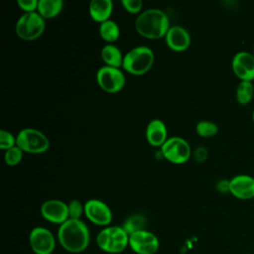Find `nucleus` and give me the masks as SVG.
<instances>
[{
    "label": "nucleus",
    "instance_id": "obj_32",
    "mask_svg": "<svg viewBox=\"0 0 254 254\" xmlns=\"http://www.w3.org/2000/svg\"><path fill=\"white\" fill-rule=\"evenodd\" d=\"M252 54L254 55V45H253V52H252Z\"/></svg>",
    "mask_w": 254,
    "mask_h": 254
},
{
    "label": "nucleus",
    "instance_id": "obj_12",
    "mask_svg": "<svg viewBox=\"0 0 254 254\" xmlns=\"http://www.w3.org/2000/svg\"><path fill=\"white\" fill-rule=\"evenodd\" d=\"M231 67L238 78L252 81L254 79V55L247 51L237 52L232 58Z\"/></svg>",
    "mask_w": 254,
    "mask_h": 254
},
{
    "label": "nucleus",
    "instance_id": "obj_15",
    "mask_svg": "<svg viewBox=\"0 0 254 254\" xmlns=\"http://www.w3.org/2000/svg\"><path fill=\"white\" fill-rule=\"evenodd\" d=\"M165 41L168 47L175 52L186 51L190 45V35L182 26H172L168 30Z\"/></svg>",
    "mask_w": 254,
    "mask_h": 254
},
{
    "label": "nucleus",
    "instance_id": "obj_23",
    "mask_svg": "<svg viewBox=\"0 0 254 254\" xmlns=\"http://www.w3.org/2000/svg\"><path fill=\"white\" fill-rule=\"evenodd\" d=\"M195 131L200 137H212L217 134L218 126L209 120H200L195 125Z\"/></svg>",
    "mask_w": 254,
    "mask_h": 254
},
{
    "label": "nucleus",
    "instance_id": "obj_27",
    "mask_svg": "<svg viewBox=\"0 0 254 254\" xmlns=\"http://www.w3.org/2000/svg\"><path fill=\"white\" fill-rule=\"evenodd\" d=\"M121 3L125 10L130 13H138L143 7V2L141 0H122Z\"/></svg>",
    "mask_w": 254,
    "mask_h": 254
},
{
    "label": "nucleus",
    "instance_id": "obj_18",
    "mask_svg": "<svg viewBox=\"0 0 254 254\" xmlns=\"http://www.w3.org/2000/svg\"><path fill=\"white\" fill-rule=\"evenodd\" d=\"M100 55L106 65L120 68V66H122L123 64L124 56L122 55L120 49L113 44L105 45L101 49Z\"/></svg>",
    "mask_w": 254,
    "mask_h": 254
},
{
    "label": "nucleus",
    "instance_id": "obj_28",
    "mask_svg": "<svg viewBox=\"0 0 254 254\" xmlns=\"http://www.w3.org/2000/svg\"><path fill=\"white\" fill-rule=\"evenodd\" d=\"M17 3L19 7L25 11V13H28L35 12L38 9L39 0H18Z\"/></svg>",
    "mask_w": 254,
    "mask_h": 254
},
{
    "label": "nucleus",
    "instance_id": "obj_16",
    "mask_svg": "<svg viewBox=\"0 0 254 254\" xmlns=\"http://www.w3.org/2000/svg\"><path fill=\"white\" fill-rule=\"evenodd\" d=\"M168 130L166 124L161 119L151 120L146 128V138L150 145L162 147L168 139Z\"/></svg>",
    "mask_w": 254,
    "mask_h": 254
},
{
    "label": "nucleus",
    "instance_id": "obj_31",
    "mask_svg": "<svg viewBox=\"0 0 254 254\" xmlns=\"http://www.w3.org/2000/svg\"><path fill=\"white\" fill-rule=\"evenodd\" d=\"M252 120H253V122H254V110H253V112H252Z\"/></svg>",
    "mask_w": 254,
    "mask_h": 254
},
{
    "label": "nucleus",
    "instance_id": "obj_9",
    "mask_svg": "<svg viewBox=\"0 0 254 254\" xmlns=\"http://www.w3.org/2000/svg\"><path fill=\"white\" fill-rule=\"evenodd\" d=\"M31 249L36 254H51L56 247L54 234L47 228L38 226L31 230L29 235Z\"/></svg>",
    "mask_w": 254,
    "mask_h": 254
},
{
    "label": "nucleus",
    "instance_id": "obj_4",
    "mask_svg": "<svg viewBox=\"0 0 254 254\" xmlns=\"http://www.w3.org/2000/svg\"><path fill=\"white\" fill-rule=\"evenodd\" d=\"M155 60L154 52L147 46H138L124 56L123 68L134 75L146 73L153 65Z\"/></svg>",
    "mask_w": 254,
    "mask_h": 254
},
{
    "label": "nucleus",
    "instance_id": "obj_3",
    "mask_svg": "<svg viewBox=\"0 0 254 254\" xmlns=\"http://www.w3.org/2000/svg\"><path fill=\"white\" fill-rule=\"evenodd\" d=\"M96 244L104 252L120 253L129 246V235L122 226H107L98 232Z\"/></svg>",
    "mask_w": 254,
    "mask_h": 254
},
{
    "label": "nucleus",
    "instance_id": "obj_10",
    "mask_svg": "<svg viewBox=\"0 0 254 254\" xmlns=\"http://www.w3.org/2000/svg\"><path fill=\"white\" fill-rule=\"evenodd\" d=\"M129 246L137 254H154L159 250L160 242L154 233L144 229L129 236Z\"/></svg>",
    "mask_w": 254,
    "mask_h": 254
},
{
    "label": "nucleus",
    "instance_id": "obj_7",
    "mask_svg": "<svg viewBox=\"0 0 254 254\" xmlns=\"http://www.w3.org/2000/svg\"><path fill=\"white\" fill-rule=\"evenodd\" d=\"M161 153L165 159L174 164L186 163L191 154L190 146L184 138L170 137L161 147Z\"/></svg>",
    "mask_w": 254,
    "mask_h": 254
},
{
    "label": "nucleus",
    "instance_id": "obj_22",
    "mask_svg": "<svg viewBox=\"0 0 254 254\" xmlns=\"http://www.w3.org/2000/svg\"><path fill=\"white\" fill-rule=\"evenodd\" d=\"M147 221L144 215L142 214H133L126 218L124 221L122 227L127 232V234L130 236L131 234L144 230L146 227Z\"/></svg>",
    "mask_w": 254,
    "mask_h": 254
},
{
    "label": "nucleus",
    "instance_id": "obj_13",
    "mask_svg": "<svg viewBox=\"0 0 254 254\" xmlns=\"http://www.w3.org/2000/svg\"><path fill=\"white\" fill-rule=\"evenodd\" d=\"M40 211L46 220L60 225L69 218L67 204L60 199L46 200L41 205Z\"/></svg>",
    "mask_w": 254,
    "mask_h": 254
},
{
    "label": "nucleus",
    "instance_id": "obj_21",
    "mask_svg": "<svg viewBox=\"0 0 254 254\" xmlns=\"http://www.w3.org/2000/svg\"><path fill=\"white\" fill-rule=\"evenodd\" d=\"M236 100L240 105H247L253 98L254 85L252 81L240 80L236 87Z\"/></svg>",
    "mask_w": 254,
    "mask_h": 254
},
{
    "label": "nucleus",
    "instance_id": "obj_11",
    "mask_svg": "<svg viewBox=\"0 0 254 254\" xmlns=\"http://www.w3.org/2000/svg\"><path fill=\"white\" fill-rule=\"evenodd\" d=\"M84 214L96 225L107 226L112 221V211L102 200L91 198L84 203Z\"/></svg>",
    "mask_w": 254,
    "mask_h": 254
},
{
    "label": "nucleus",
    "instance_id": "obj_24",
    "mask_svg": "<svg viewBox=\"0 0 254 254\" xmlns=\"http://www.w3.org/2000/svg\"><path fill=\"white\" fill-rule=\"evenodd\" d=\"M23 151L21 148H19L17 145L6 150L5 154H4V160L5 163L9 166H15L17 164H19L22 160L23 157Z\"/></svg>",
    "mask_w": 254,
    "mask_h": 254
},
{
    "label": "nucleus",
    "instance_id": "obj_19",
    "mask_svg": "<svg viewBox=\"0 0 254 254\" xmlns=\"http://www.w3.org/2000/svg\"><path fill=\"white\" fill-rule=\"evenodd\" d=\"M63 6L62 0H39L37 12L44 19H52L61 13Z\"/></svg>",
    "mask_w": 254,
    "mask_h": 254
},
{
    "label": "nucleus",
    "instance_id": "obj_30",
    "mask_svg": "<svg viewBox=\"0 0 254 254\" xmlns=\"http://www.w3.org/2000/svg\"><path fill=\"white\" fill-rule=\"evenodd\" d=\"M215 187L219 192H229V180H220L216 183Z\"/></svg>",
    "mask_w": 254,
    "mask_h": 254
},
{
    "label": "nucleus",
    "instance_id": "obj_8",
    "mask_svg": "<svg viewBox=\"0 0 254 254\" xmlns=\"http://www.w3.org/2000/svg\"><path fill=\"white\" fill-rule=\"evenodd\" d=\"M96 80L103 90L114 93L123 88L125 84V75L120 68L105 64L97 70Z\"/></svg>",
    "mask_w": 254,
    "mask_h": 254
},
{
    "label": "nucleus",
    "instance_id": "obj_5",
    "mask_svg": "<svg viewBox=\"0 0 254 254\" xmlns=\"http://www.w3.org/2000/svg\"><path fill=\"white\" fill-rule=\"evenodd\" d=\"M16 145L23 152L31 154H40L48 151L50 141L48 137L35 128H24L16 137Z\"/></svg>",
    "mask_w": 254,
    "mask_h": 254
},
{
    "label": "nucleus",
    "instance_id": "obj_17",
    "mask_svg": "<svg viewBox=\"0 0 254 254\" xmlns=\"http://www.w3.org/2000/svg\"><path fill=\"white\" fill-rule=\"evenodd\" d=\"M90 17L99 23L109 19L113 11V2L111 0H92L89 3Z\"/></svg>",
    "mask_w": 254,
    "mask_h": 254
},
{
    "label": "nucleus",
    "instance_id": "obj_6",
    "mask_svg": "<svg viewBox=\"0 0 254 254\" xmlns=\"http://www.w3.org/2000/svg\"><path fill=\"white\" fill-rule=\"evenodd\" d=\"M45 30V19L37 12L24 13L19 17L15 25L17 36L26 41H32L40 37Z\"/></svg>",
    "mask_w": 254,
    "mask_h": 254
},
{
    "label": "nucleus",
    "instance_id": "obj_1",
    "mask_svg": "<svg viewBox=\"0 0 254 254\" xmlns=\"http://www.w3.org/2000/svg\"><path fill=\"white\" fill-rule=\"evenodd\" d=\"M58 240L61 246L70 253L83 252L89 245L90 234L86 224L80 219L68 218L60 225Z\"/></svg>",
    "mask_w": 254,
    "mask_h": 254
},
{
    "label": "nucleus",
    "instance_id": "obj_2",
    "mask_svg": "<svg viewBox=\"0 0 254 254\" xmlns=\"http://www.w3.org/2000/svg\"><path fill=\"white\" fill-rule=\"evenodd\" d=\"M136 31L148 39L165 37L170 29L168 15L161 9L150 8L141 12L135 20Z\"/></svg>",
    "mask_w": 254,
    "mask_h": 254
},
{
    "label": "nucleus",
    "instance_id": "obj_25",
    "mask_svg": "<svg viewBox=\"0 0 254 254\" xmlns=\"http://www.w3.org/2000/svg\"><path fill=\"white\" fill-rule=\"evenodd\" d=\"M68 216L70 219H79L82 213H84V204L78 199H72L68 204Z\"/></svg>",
    "mask_w": 254,
    "mask_h": 254
},
{
    "label": "nucleus",
    "instance_id": "obj_26",
    "mask_svg": "<svg viewBox=\"0 0 254 254\" xmlns=\"http://www.w3.org/2000/svg\"><path fill=\"white\" fill-rule=\"evenodd\" d=\"M14 146H16L15 136L6 130H1L0 131V148L3 150H8Z\"/></svg>",
    "mask_w": 254,
    "mask_h": 254
},
{
    "label": "nucleus",
    "instance_id": "obj_20",
    "mask_svg": "<svg viewBox=\"0 0 254 254\" xmlns=\"http://www.w3.org/2000/svg\"><path fill=\"white\" fill-rule=\"evenodd\" d=\"M98 31H99L100 37L106 42H108L109 44H112L113 42H115L120 35L119 26L115 21L111 19H108L100 23Z\"/></svg>",
    "mask_w": 254,
    "mask_h": 254
},
{
    "label": "nucleus",
    "instance_id": "obj_14",
    "mask_svg": "<svg viewBox=\"0 0 254 254\" xmlns=\"http://www.w3.org/2000/svg\"><path fill=\"white\" fill-rule=\"evenodd\" d=\"M229 192L236 198L248 200L254 197V178L239 174L229 180Z\"/></svg>",
    "mask_w": 254,
    "mask_h": 254
},
{
    "label": "nucleus",
    "instance_id": "obj_29",
    "mask_svg": "<svg viewBox=\"0 0 254 254\" xmlns=\"http://www.w3.org/2000/svg\"><path fill=\"white\" fill-rule=\"evenodd\" d=\"M207 149L205 147H198L193 152V158L196 162L202 163L207 159Z\"/></svg>",
    "mask_w": 254,
    "mask_h": 254
}]
</instances>
